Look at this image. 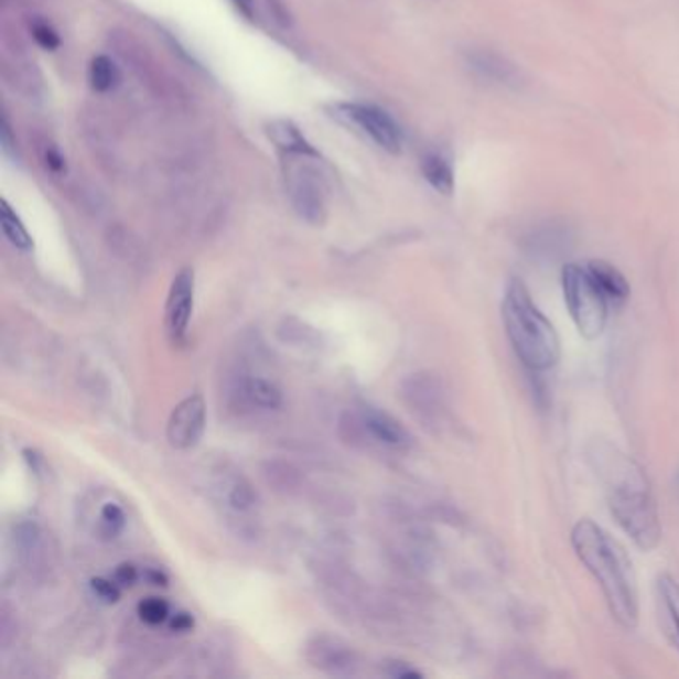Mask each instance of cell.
Listing matches in <instances>:
<instances>
[{
	"mask_svg": "<svg viewBox=\"0 0 679 679\" xmlns=\"http://www.w3.org/2000/svg\"><path fill=\"white\" fill-rule=\"evenodd\" d=\"M656 592H658L659 617L666 629V636L671 646L679 651V582L669 574H661L656 584Z\"/></svg>",
	"mask_w": 679,
	"mask_h": 679,
	"instance_id": "13",
	"label": "cell"
},
{
	"mask_svg": "<svg viewBox=\"0 0 679 679\" xmlns=\"http://www.w3.org/2000/svg\"><path fill=\"white\" fill-rule=\"evenodd\" d=\"M88 80L93 84L96 93H108L120 80L118 66L114 64L108 56H96L90 62V71H88Z\"/></svg>",
	"mask_w": 679,
	"mask_h": 679,
	"instance_id": "20",
	"label": "cell"
},
{
	"mask_svg": "<svg viewBox=\"0 0 679 679\" xmlns=\"http://www.w3.org/2000/svg\"><path fill=\"white\" fill-rule=\"evenodd\" d=\"M93 592L100 597L106 604H116L120 600V586L116 584V580H106V578H94L90 582Z\"/></svg>",
	"mask_w": 679,
	"mask_h": 679,
	"instance_id": "23",
	"label": "cell"
},
{
	"mask_svg": "<svg viewBox=\"0 0 679 679\" xmlns=\"http://www.w3.org/2000/svg\"><path fill=\"white\" fill-rule=\"evenodd\" d=\"M466 64L471 66L476 76H481L483 80H488L496 86H506V88H518L522 83L520 71L515 64L506 61L505 56H500L498 52L486 51V48H473L466 52Z\"/></svg>",
	"mask_w": 679,
	"mask_h": 679,
	"instance_id": "10",
	"label": "cell"
},
{
	"mask_svg": "<svg viewBox=\"0 0 679 679\" xmlns=\"http://www.w3.org/2000/svg\"><path fill=\"white\" fill-rule=\"evenodd\" d=\"M114 580L120 588H130L138 580V570L132 564H120L116 568Z\"/></svg>",
	"mask_w": 679,
	"mask_h": 679,
	"instance_id": "27",
	"label": "cell"
},
{
	"mask_svg": "<svg viewBox=\"0 0 679 679\" xmlns=\"http://www.w3.org/2000/svg\"><path fill=\"white\" fill-rule=\"evenodd\" d=\"M269 138H271V142L278 146L283 154L313 150L308 140L303 138V134L299 132L298 126H293L288 120H278V122L269 123Z\"/></svg>",
	"mask_w": 679,
	"mask_h": 679,
	"instance_id": "18",
	"label": "cell"
},
{
	"mask_svg": "<svg viewBox=\"0 0 679 679\" xmlns=\"http://www.w3.org/2000/svg\"><path fill=\"white\" fill-rule=\"evenodd\" d=\"M337 118L343 122L359 128L360 132L369 136L370 140L382 150L399 154L402 150V130L399 123L392 120L391 114L385 112L370 104H340Z\"/></svg>",
	"mask_w": 679,
	"mask_h": 679,
	"instance_id": "7",
	"label": "cell"
},
{
	"mask_svg": "<svg viewBox=\"0 0 679 679\" xmlns=\"http://www.w3.org/2000/svg\"><path fill=\"white\" fill-rule=\"evenodd\" d=\"M204 432H206V401L202 399V395H192L180 402L170 414L165 436L175 451H187L202 441Z\"/></svg>",
	"mask_w": 679,
	"mask_h": 679,
	"instance_id": "8",
	"label": "cell"
},
{
	"mask_svg": "<svg viewBox=\"0 0 679 679\" xmlns=\"http://www.w3.org/2000/svg\"><path fill=\"white\" fill-rule=\"evenodd\" d=\"M237 7H239V11L246 12L247 17H251V11H254V2L251 0H234Z\"/></svg>",
	"mask_w": 679,
	"mask_h": 679,
	"instance_id": "30",
	"label": "cell"
},
{
	"mask_svg": "<svg viewBox=\"0 0 679 679\" xmlns=\"http://www.w3.org/2000/svg\"><path fill=\"white\" fill-rule=\"evenodd\" d=\"M256 503H258V494L254 491V486L247 483L246 478L239 476L234 483L229 484L227 505L231 510H236L237 515L251 513Z\"/></svg>",
	"mask_w": 679,
	"mask_h": 679,
	"instance_id": "21",
	"label": "cell"
},
{
	"mask_svg": "<svg viewBox=\"0 0 679 679\" xmlns=\"http://www.w3.org/2000/svg\"><path fill=\"white\" fill-rule=\"evenodd\" d=\"M570 244V231L562 224H545L532 229L526 237L525 246L528 254L536 258H558Z\"/></svg>",
	"mask_w": 679,
	"mask_h": 679,
	"instance_id": "14",
	"label": "cell"
},
{
	"mask_svg": "<svg viewBox=\"0 0 679 679\" xmlns=\"http://www.w3.org/2000/svg\"><path fill=\"white\" fill-rule=\"evenodd\" d=\"M586 459L617 526L642 552L654 550L661 540V520L646 471L616 444L597 439L588 444Z\"/></svg>",
	"mask_w": 679,
	"mask_h": 679,
	"instance_id": "1",
	"label": "cell"
},
{
	"mask_svg": "<svg viewBox=\"0 0 679 679\" xmlns=\"http://www.w3.org/2000/svg\"><path fill=\"white\" fill-rule=\"evenodd\" d=\"M32 34H34V41L39 42L42 48H46V51H54V48L61 46L58 34L46 22H34L32 24Z\"/></svg>",
	"mask_w": 679,
	"mask_h": 679,
	"instance_id": "25",
	"label": "cell"
},
{
	"mask_svg": "<svg viewBox=\"0 0 679 679\" xmlns=\"http://www.w3.org/2000/svg\"><path fill=\"white\" fill-rule=\"evenodd\" d=\"M194 626H196L194 616L187 614V612H180L170 619V628L175 629V632H190Z\"/></svg>",
	"mask_w": 679,
	"mask_h": 679,
	"instance_id": "28",
	"label": "cell"
},
{
	"mask_svg": "<svg viewBox=\"0 0 679 679\" xmlns=\"http://www.w3.org/2000/svg\"><path fill=\"white\" fill-rule=\"evenodd\" d=\"M360 422L365 431L379 443L387 444L391 449H409L412 446L411 432L402 427L389 412L381 411L377 407L363 405L360 407Z\"/></svg>",
	"mask_w": 679,
	"mask_h": 679,
	"instance_id": "11",
	"label": "cell"
},
{
	"mask_svg": "<svg viewBox=\"0 0 679 679\" xmlns=\"http://www.w3.org/2000/svg\"><path fill=\"white\" fill-rule=\"evenodd\" d=\"M678 491H679V473H678Z\"/></svg>",
	"mask_w": 679,
	"mask_h": 679,
	"instance_id": "31",
	"label": "cell"
},
{
	"mask_svg": "<svg viewBox=\"0 0 679 679\" xmlns=\"http://www.w3.org/2000/svg\"><path fill=\"white\" fill-rule=\"evenodd\" d=\"M0 224H2L4 236L11 241L12 246L21 249V251H31L32 246H34L31 234L26 231L21 217L17 216V212L4 200L0 204Z\"/></svg>",
	"mask_w": 679,
	"mask_h": 679,
	"instance_id": "19",
	"label": "cell"
},
{
	"mask_svg": "<svg viewBox=\"0 0 679 679\" xmlns=\"http://www.w3.org/2000/svg\"><path fill=\"white\" fill-rule=\"evenodd\" d=\"M506 335L516 357L532 373L552 369L560 360V337L538 309L522 279H513L503 301Z\"/></svg>",
	"mask_w": 679,
	"mask_h": 679,
	"instance_id": "3",
	"label": "cell"
},
{
	"mask_svg": "<svg viewBox=\"0 0 679 679\" xmlns=\"http://www.w3.org/2000/svg\"><path fill=\"white\" fill-rule=\"evenodd\" d=\"M146 578H148V582H150L152 586H168V578H165L162 572H158V570H150V572L146 574Z\"/></svg>",
	"mask_w": 679,
	"mask_h": 679,
	"instance_id": "29",
	"label": "cell"
},
{
	"mask_svg": "<svg viewBox=\"0 0 679 679\" xmlns=\"http://www.w3.org/2000/svg\"><path fill=\"white\" fill-rule=\"evenodd\" d=\"M308 658L315 668L330 673H353L355 654L337 639L317 638L309 644Z\"/></svg>",
	"mask_w": 679,
	"mask_h": 679,
	"instance_id": "12",
	"label": "cell"
},
{
	"mask_svg": "<svg viewBox=\"0 0 679 679\" xmlns=\"http://www.w3.org/2000/svg\"><path fill=\"white\" fill-rule=\"evenodd\" d=\"M385 673L395 679L422 678V673L419 669L411 668V666L405 664V661H389L387 668H385Z\"/></svg>",
	"mask_w": 679,
	"mask_h": 679,
	"instance_id": "26",
	"label": "cell"
},
{
	"mask_svg": "<svg viewBox=\"0 0 679 679\" xmlns=\"http://www.w3.org/2000/svg\"><path fill=\"white\" fill-rule=\"evenodd\" d=\"M194 269L185 268L175 276L165 301V330L170 340L182 343L194 311Z\"/></svg>",
	"mask_w": 679,
	"mask_h": 679,
	"instance_id": "9",
	"label": "cell"
},
{
	"mask_svg": "<svg viewBox=\"0 0 679 679\" xmlns=\"http://www.w3.org/2000/svg\"><path fill=\"white\" fill-rule=\"evenodd\" d=\"M241 395L259 409H279L283 402V392L279 391L278 385L263 377H249L241 382Z\"/></svg>",
	"mask_w": 679,
	"mask_h": 679,
	"instance_id": "17",
	"label": "cell"
},
{
	"mask_svg": "<svg viewBox=\"0 0 679 679\" xmlns=\"http://www.w3.org/2000/svg\"><path fill=\"white\" fill-rule=\"evenodd\" d=\"M421 170L424 180L434 187L439 194L451 196L454 190V170L451 162L439 152H429L422 155Z\"/></svg>",
	"mask_w": 679,
	"mask_h": 679,
	"instance_id": "16",
	"label": "cell"
},
{
	"mask_svg": "<svg viewBox=\"0 0 679 679\" xmlns=\"http://www.w3.org/2000/svg\"><path fill=\"white\" fill-rule=\"evenodd\" d=\"M401 399L429 431H441L451 421L446 387L431 370L409 375L401 382Z\"/></svg>",
	"mask_w": 679,
	"mask_h": 679,
	"instance_id": "6",
	"label": "cell"
},
{
	"mask_svg": "<svg viewBox=\"0 0 679 679\" xmlns=\"http://www.w3.org/2000/svg\"><path fill=\"white\" fill-rule=\"evenodd\" d=\"M562 291L570 317L578 333L588 341H594L606 330L610 301L590 276L586 266L567 263L562 268Z\"/></svg>",
	"mask_w": 679,
	"mask_h": 679,
	"instance_id": "4",
	"label": "cell"
},
{
	"mask_svg": "<svg viewBox=\"0 0 679 679\" xmlns=\"http://www.w3.org/2000/svg\"><path fill=\"white\" fill-rule=\"evenodd\" d=\"M572 548L578 560L594 576L607 610L624 629H636L639 619L638 582L626 548L590 518L572 528Z\"/></svg>",
	"mask_w": 679,
	"mask_h": 679,
	"instance_id": "2",
	"label": "cell"
},
{
	"mask_svg": "<svg viewBox=\"0 0 679 679\" xmlns=\"http://www.w3.org/2000/svg\"><path fill=\"white\" fill-rule=\"evenodd\" d=\"M285 164V187L291 206L301 219L311 226H321L327 217L325 204V180L321 174L320 154L309 152H288L283 154Z\"/></svg>",
	"mask_w": 679,
	"mask_h": 679,
	"instance_id": "5",
	"label": "cell"
},
{
	"mask_svg": "<svg viewBox=\"0 0 679 679\" xmlns=\"http://www.w3.org/2000/svg\"><path fill=\"white\" fill-rule=\"evenodd\" d=\"M584 266H586L590 276L594 278L600 289L604 291V295H606L612 308H622L628 301L629 291H632L628 279L624 278L612 263L602 261V259H594V261H588Z\"/></svg>",
	"mask_w": 679,
	"mask_h": 679,
	"instance_id": "15",
	"label": "cell"
},
{
	"mask_svg": "<svg viewBox=\"0 0 679 679\" xmlns=\"http://www.w3.org/2000/svg\"><path fill=\"white\" fill-rule=\"evenodd\" d=\"M103 525L106 528V532L110 536H116L122 530L126 525V516H123L122 508L118 505H106L103 508Z\"/></svg>",
	"mask_w": 679,
	"mask_h": 679,
	"instance_id": "24",
	"label": "cell"
},
{
	"mask_svg": "<svg viewBox=\"0 0 679 679\" xmlns=\"http://www.w3.org/2000/svg\"><path fill=\"white\" fill-rule=\"evenodd\" d=\"M138 614L148 626H160L170 617V606L162 597H146L138 606Z\"/></svg>",
	"mask_w": 679,
	"mask_h": 679,
	"instance_id": "22",
	"label": "cell"
}]
</instances>
